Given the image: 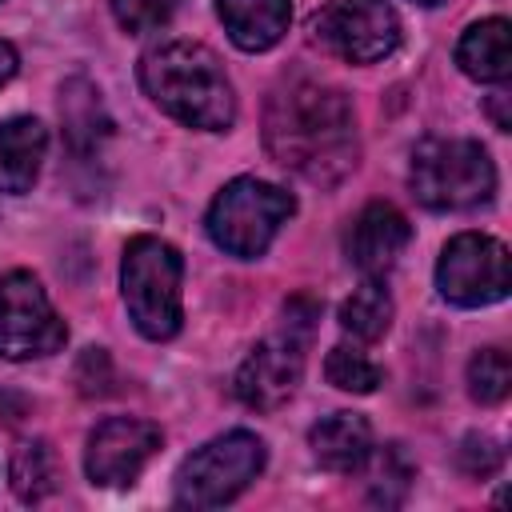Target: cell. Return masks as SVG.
<instances>
[{
    "instance_id": "603a6c76",
    "label": "cell",
    "mask_w": 512,
    "mask_h": 512,
    "mask_svg": "<svg viewBox=\"0 0 512 512\" xmlns=\"http://www.w3.org/2000/svg\"><path fill=\"white\" fill-rule=\"evenodd\" d=\"M180 0H112V16L124 32H160L172 16H176Z\"/></svg>"
},
{
    "instance_id": "5b68a950",
    "label": "cell",
    "mask_w": 512,
    "mask_h": 512,
    "mask_svg": "<svg viewBox=\"0 0 512 512\" xmlns=\"http://www.w3.org/2000/svg\"><path fill=\"white\" fill-rule=\"evenodd\" d=\"M292 212H296V200L280 184H268L260 176H236L208 204L204 228L212 244L224 248L228 256L256 260L268 252V244L276 240V232L288 224Z\"/></svg>"
},
{
    "instance_id": "484cf974",
    "label": "cell",
    "mask_w": 512,
    "mask_h": 512,
    "mask_svg": "<svg viewBox=\"0 0 512 512\" xmlns=\"http://www.w3.org/2000/svg\"><path fill=\"white\" fill-rule=\"evenodd\" d=\"M412 4H420V8H436V4H444V0H412Z\"/></svg>"
},
{
    "instance_id": "52a82bcc",
    "label": "cell",
    "mask_w": 512,
    "mask_h": 512,
    "mask_svg": "<svg viewBox=\"0 0 512 512\" xmlns=\"http://www.w3.org/2000/svg\"><path fill=\"white\" fill-rule=\"evenodd\" d=\"M436 288L456 308H484L508 296V248L488 232H456L436 260Z\"/></svg>"
},
{
    "instance_id": "4fadbf2b",
    "label": "cell",
    "mask_w": 512,
    "mask_h": 512,
    "mask_svg": "<svg viewBox=\"0 0 512 512\" xmlns=\"http://www.w3.org/2000/svg\"><path fill=\"white\" fill-rule=\"evenodd\" d=\"M48 152V128L36 116L0 120V192L20 196L36 184Z\"/></svg>"
},
{
    "instance_id": "e0dca14e",
    "label": "cell",
    "mask_w": 512,
    "mask_h": 512,
    "mask_svg": "<svg viewBox=\"0 0 512 512\" xmlns=\"http://www.w3.org/2000/svg\"><path fill=\"white\" fill-rule=\"evenodd\" d=\"M60 120H64L68 144H72L76 152L100 148V140H104L108 128H112L100 92H96L84 76H72V80L60 88Z\"/></svg>"
},
{
    "instance_id": "cb8c5ba5",
    "label": "cell",
    "mask_w": 512,
    "mask_h": 512,
    "mask_svg": "<svg viewBox=\"0 0 512 512\" xmlns=\"http://www.w3.org/2000/svg\"><path fill=\"white\" fill-rule=\"evenodd\" d=\"M460 468H464L468 476H488V472H496V468H500V448H496V440H488V436H468L464 448H460Z\"/></svg>"
},
{
    "instance_id": "9a60e30c",
    "label": "cell",
    "mask_w": 512,
    "mask_h": 512,
    "mask_svg": "<svg viewBox=\"0 0 512 512\" xmlns=\"http://www.w3.org/2000/svg\"><path fill=\"white\" fill-rule=\"evenodd\" d=\"M216 16L236 48L268 52L288 32L292 0H216Z\"/></svg>"
},
{
    "instance_id": "277c9868",
    "label": "cell",
    "mask_w": 512,
    "mask_h": 512,
    "mask_svg": "<svg viewBox=\"0 0 512 512\" xmlns=\"http://www.w3.org/2000/svg\"><path fill=\"white\" fill-rule=\"evenodd\" d=\"M184 260L160 236H132L120 260V292L128 320L148 340H172L184 320Z\"/></svg>"
},
{
    "instance_id": "8fae6325",
    "label": "cell",
    "mask_w": 512,
    "mask_h": 512,
    "mask_svg": "<svg viewBox=\"0 0 512 512\" xmlns=\"http://www.w3.org/2000/svg\"><path fill=\"white\" fill-rule=\"evenodd\" d=\"M300 376H304V340L292 332H280V336L260 340L244 356L232 388H236L240 404H248L256 412H272L296 396Z\"/></svg>"
},
{
    "instance_id": "7402d4cb",
    "label": "cell",
    "mask_w": 512,
    "mask_h": 512,
    "mask_svg": "<svg viewBox=\"0 0 512 512\" xmlns=\"http://www.w3.org/2000/svg\"><path fill=\"white\" fill-rule=\"evenodd\" d=\"M412 484V464L400 452V444H384L376 452V472H372V500L376 504H400Z\"/></svg>"
},
{
    "instance_id": "2e32d148",
    "label": "cell",
    "mask_w": 512,
    "mask_h": 512,
    "mask_svg": "<svg viewBox=\"0 0 512 512\" xmlns=\"http://www.w3.org/2000/svg\"><path fill=\"white\" fill-rule=\"evenodd\" d=\"M456 64L480 84H504L512 76V24L504 16L468 24L456 44Z\"/></svg>"
},
{
    "instance_id": "9c48e42d",
    "label": "cell",
    "mask_w": 512,
    "mask_h": 512,
    "mask_svg": "<svg viewBox=\"0 0 512 512\" xmlns=\"http://www.w3.org/2000/svg\"><path fill=\"white\" fill-rule=\"evenodd\" d=\"M316 36L348 64H376L400 44V16L388 0H336L320 12Z\"/></svg>"
},
{
    "instance_id": "d4e9b609",
    "label": "cell",
    "mask_w": 512,
    "mask_h": 512,
    "mask_svg": "<svg viewBox=\"0 0 512 512\" xmlns=\"http://www.w3.org/2000/svg\"><path fill=\"white\" fill-rule=\"evenodd\" d=\"M16 68H20V56H16V48L8 44V40H0V88L16 76Z\"/></svg>"
},
{
    "instance_id": "7a4b0ae2",
    "label": "cell",
    "mask_w": 512,
    "mask_h": 512,
    "mask_svg": "<svg viewBox=\"0 0 512 512\" xmlns=\"http://www.w3.org/2000/svg\"><path fill=\"white\" fill-rule=\"evenodd\" d=\"M140 88L172 120L224 132L236 120V92L220 56L200 40H160L140 56Z\"/></svg>"
},
{
    "instance_id": "ffe728a7",
    "label": "cell",
    "mask_w": 512,
    "mask_h": 512,
    "mask_svg": "<svg viewBox=\"0 0 512 512\" xmlns=\"http://www.w3.org/2000/svg\"><path fill=\"white\" fill-rule=\"evenodd\" d=\"M512 388V360L504 348H480L468 360V392L480 404H500Z\"/></svg>"
},
{
    "instance_id": "ac0fdd59",
    "label": "cell",
    "mask_w": 512,
    "mask_h": 512,
    "mask_svg": "<svg viewBox=\"0 0 512 512\" xmlns=\"http://www.w3.org/2000/svg\"><path fill=\"white\" fill-rule=\"evenodd\" d=\"M8 480H12V492L24 500V504H40L44 496L56 492V480H60V464H56V452L48 440H20L12 460H8Z\"/></svg>"
},
{
    "instance_id": "3957f363",
    "label": "cell",
    "mask_w": 512,
    "mask_h": 512,
    "mask_svg": "<svg viewBox=\"0 0 512 512\" xmlns=\"http://www.w3.org/2000/svg\"><path fill=\"white\" fill-rule=\"evenodd\" d=\"M408 184L432 212H468L496 196V164L480 140L428 136L412 148Z\"/></svg>"
},
{
    "instance_id": "5bb4252c",
    "label": "cell",
    "mask_w": 512,
    "mask_h": 512,
    "mask_svg": "<svg viewBox=\"0 0 512 512\" xmlns=\"http://www.w3.org/2000/svg\"><path fill=\"white\" fill-rule=\"evenodd\" d=\"M308 448L328 472H360L372 460V424L360 412H332L312 424Z\"/></svg>"
},
{
    "instance_id": "7c38bea8",
    "label": "cell",
    "mask_w": 512,
    "mask_h": 512,
    "mask_svg": "<svg viewBox=\"0 0 512 512\" xmlns=\"http://www.w3.org/2000/svg\"><path fill=\"white\" fill-rule=\"evenodd\" d=\"M412 240V224L400 208L384 204V200H372L360 208V216L352 220V232H348V260L364 272V276H388L400 260V252L408 248Z\"/></svg>"
},
{
    "instance_id": "ba28073f",
    "label": "cell",
    "mask_w": 512,
    "mask_h": 512,
    "mask_svg": "<svg viewBox=\"0 0 512 512\" xmlns=\"http://www.w3.org/2000/svg\"><path fill=\"white\" fill-rule=\"evenodd\" d=\"M68 340L60 312L52 308L44 284L16 268L0 276V356L4 360H40Z\"/></svg>"
},
{
    "instance_id": "8992f818",
    "label": "cell",
    "mask_w": 512,
    "mask_h": 512,
    "mask_svg": "<svg viewBox=\"0 0 512 512\" xmlns=\"http://www.w3.org/2000/svg\"><path fill=\"white\" fill-rule=\"evenodd\" d=\"M264 460H268V448L248 428L212 436L180 464L172 500L180 508H224L264 472Z\"/></svg>"
},
{
    "instance_id": "30bf717a",
    "label": "cell",
    "mask_w": 512,
    "mask_h": 512,
    "mask_svg": "<svg viewBox=\"0 0 512 512\" xmlns=\"http://www.w3.org/2000/svg\"><path fill=\"white\" fill-rule=\"evenodd\" d=\"M160 428L140 416H108L92 428L84 448V472L100 488H124L136 484L144 464L160 452Z\"/></svg>"
},
{
    "instance_id": "6da1fadb",
    "label": "cell",
    "mask_w": 512,
    "mask_h": 512,
    "mask_svg": "<svg viewBox=\"0 0 512 512\" xmlns=\"http://www.w3.org/2000/svg\"><path fill=\"white\" fill-rule=\"evenodd\" d=\"M264 148L280 168H292L320 188L340 184L360 156L356 112L340 88L288 76L268 96Z\"/></svg>"
},
{
    "instance_id": "44dd1931",
    "label": "cell",
    "mask_w": 512,
    "mask_h": 512,
    "mask_svg": "<svg viewBox=\"0 0 512 512\" xmlns=\"http://www.w3.org/2000/svg\"><path fill=\"white\" fill-rule=\"evenodd\" d=\"M324 376H328L332 388H340V392H360V396H364V392H376V384L384 380L380 364H372L364 352H356V348H348V344H340V348L328 352Z\"/></svg>"
},
{
    "instance_id": "4316f807",
    "label": "cell",
    "mask_w": 512,
    "mask_h": 512,
    "mask_svg": "<svg viewBox=\"0 0 512 512\" xmlns=\"http://www.w3.org/2000/svg\"><path fill=\"white\" fill-rule=\"evenodd\" d=\"M0 4H4V0H0Z\"/></svg>"
},
{
    "instance_id": "d6986e66",
    "label": "cell",
    "mask_w": 512,
    "mask_h": 512,
    "mask_svg": "<svg viewBox=\"0 0 512 512\" xmlns=\"http://www.w3.org/2000/svg\"><path fill=\"white\" fill-rule=\"evenodd\" d=\"M392 296L376 276H364L360 288H352V296L340 304V328L356 340H380L392 328Z\"/></svg>"
}]
</instances>
